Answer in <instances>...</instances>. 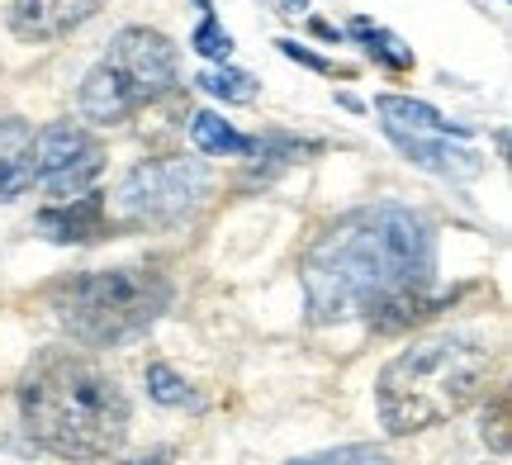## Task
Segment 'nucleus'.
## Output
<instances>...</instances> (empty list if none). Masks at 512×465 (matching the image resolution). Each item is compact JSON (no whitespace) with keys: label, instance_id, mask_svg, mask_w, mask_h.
Listing matches in <instances>:
<instances>
[{"label":"nucleus","instance_id":"f257e3e1","mask_svg":"<svg viewBox=\"0 0 512 465\" xmlns=\"http://www.w3.org/2000/svg\"><path fill=\"white\" fill-rule=\"evenodd\" d=\"M432 271V228L408 205H366L342 214L318 233L299 266L313 323L375 318L380 328H403L422 314H437L427 299Z\"/></svg>","mask_w":512,"mask_h":465},{"label":"nucleus","instance_id":"f03ea898","mask_svg":"<svg viewBox=\"0 0 512 465\" xmlns=\"http://www.w3.org/2000/svg\"><path fill=\"white\" fill-rule=\"evenodd\" d=\"M24 432L62 461H100L124 447L128 394L91 352L48 347L19 380Z\"/></svg>","mask_w":512,"mask_h":465},{"label":"nucleus","instance_id":"7ed1b4c3","mask_svg":"<svg viewBox=\"0 0 512 465\" xmlns=\"http://www.w3.org/2000/svg\"><path fill=\"white\" fill-rule=\"evenodd\" d=\"M489 375H494V347L479 337L446 333L408 347L384 366L380 385H375V409H380L384 432L408 437V432L456 418L489 390Z\"/></svg>","mask_w":512,"mask_h":465},{"label":"nucleus","instance_id":"20e7f679","mask_svg":"<svg viewBox=\"0 0 512 465\" xmlns=\"http://www.w3.org/2000/svg\"><path fill=\"white\" fill-rule=\"evenodd\" d=\"M171 280L157 266H114L62 280L53 290L57 323L81 347H119L143 337L171 309Z\"/></svg>","mask_w":512,"mask_h":465},{"label":"nucleus","instance_id":"39448f33","mask_svg":"<svg viewBox=\"0 0 512 465\" xmlns=\"http://www.w3.org/2000/svg\"><path fill=\"white\" fill-rule=\"evenodd\" d=\"M209 167L195 157H162L133 167L114 190V205L128 224H176L204 200Z\"/></svg>","mask_w":512,"mask_h":465},{"label":"nucleus","instance_id":"423d86ee","mask_svg":"<svg viewBox=\"0 0 512 465\" xmlns=\"http://www.w3.org/2000/svg\"><path fill=\"white\" fill-rule=\"evenodd\" d=\"M105 171V152L91 133L72 124V119H57L48 129L34 133V181L57 200H76L86 195L91 181Z\"/></svg>","mask_w":512,"mask_h":465},{"label":"nucleus","instance_id":"0eeeda50","mask_svg":"<svg viewBox=\"0 0 512 465\" xmlns=\"http://www.w3.org/2000/svg\"><path fill=\"white\" fill-rule=\"evenodd\" d=\"M110 81L128 95V105L138 110L147 100H162L176 86V48L166 43L157 29H119L110 43V53L100 62Z\"/></svg>","mask_w":512,"mask_h":465},{"label":"nucleus","instance_id":"6e6552de","mask_svg":"<svg viewBox=\"0 0 512 465\" xmlns=\"http://www.w3.org/2000/svg\"><path fill=\"white\" fill-rule=\"evenodd\" d=\"M384 133H389V143H394L413 167L437 171L446 181H475V176H484V157H479L475 148L451 143L446 133H403V129H384Z\"/></svg>","mask_w":512,"mask_h":465},{"label":"nucleus","instance_id":"1a4fd4ad","mask_svg":"<svg viewBox=\"0 0 512 465\" xmlns=\"http://www.w3.org/2000/svg\"><path fill=\"white\" fill-rule=\"evenodd\" d=\"M100 10V0H15L10 5V29L24 43H53V38L81 29Z\"/></svg>","mask_w":512,"mask_h":465},{"label":"nucleus","instance_id":"9d476101","mask_svg":"<svg viewBox=\"0 0 512 465\" xmlns=\"http://www.w3.org/2000/svg\"><path fill=\"white\" fill-rule=\"evenodd\" d=\"M34 228L48 242H91L105 233V195H76V200H62V205H48L34 219Z\"/></svg>","mask_w":512,"mask_h":465},{"label":"nucleus","instance_id":"9b49d317","mask_svg":"<svg viewBox=\"0 0 512 465\" xmlns=\"http://www.w3.org/2000/svg\"><path fill=\"white\" fill-rule=\"evenodd\" d=\"M34 186V129L24 119H0V205Z\"/></svg>","mask_w":512,"mask_h":465},{"label":"nucleus","instance_id":"f8f14e48","mask_svg":"<svg viewBox=\"0 0 512 465\" xmlns=\"http://www.w3.org/2000/svg\"><path fill=\"white\" fill-rule=\"evenodd\" d=\"M375 114H380L384 129H403V133H465L460 124H451L441 110L422 105V100H408V95H375Z\"/></svg>","mask_w":512,"mask_h":465},{"label":"nucleus","instance_id":"ddd939ff","mask_svg":"<svg viewBox=\"0 0 512 465\" xmlns=\"http://www.w3.org/2000/svg\"><path fill=\"white\" fill-rule=\"evenodd\" d=\"M190 143L204 152V157H238V152H247V143L252 138H242L223 114H214V110H204V114H195L190 119Z\"/></svg>","mask_w":512,"mask_h":465},{"label":"nucleus","instance_id":"4468645a","mask_svg":"<svg viewBox=\"0 0 512 465\" xmlns=\"http://www.w3.org/2000/svg\"><path fill=\"white\" fill-rule=\"evenodd\" d=\"M351 34L366 38V53L375 57V62H384L389 72H408V67H413V48H403L399 38L389 34V29H380V24H370V19H356V24H351Z\"/></svg>","mask_w":512,"mask_h":465},{"label":"nucleus","instance_id":"2eb2a0df","mask_svg":"<svg viewBox=\"0 0 512 465\" xmlns=\"http://www.w3.org/2000/svg\"><path fill=\"white\" fill-rule=\"evenodd\" d=\"M200 86L214 100H223V105H247V100H256V76L242 72V67H219V72H204Z\"/></svg>","mask_w":512,"mask_h":465},{"label":"nucleus","instance_id":"dca6fc26","mask_svg":"<svg viewBox=\"0 0 512 465\" xmlns=\"http://www.w3.org/2000/svg\"><path fill=\"white\" fill-rule=\"evenodd\" d=\"M147 394H152L157 404H166V409H181V404H190V399H195V394H190V385H185V380L171 371L166 361H152V366H147Z\"/></svg>","mask_w":512,"mask_h":465},{"label":"nucleus","instance_id":"f3484780","mask_svg":"<svg viewBox=\"0 0 512 465\" xmlns=\"http://www.w3.org/2000/svg\"><path fill=\"white\" fill-rule=\"evenodd\" d=\"M290 465H384V451L356 442V447H337V451H313V456H299Z\"/></svg>","mask_w":512,"mask_h":465},{"label":"nucleus","instance_id":"a211bd4d","mask_svg":"<svg viewBox=\"0 0 512 465\" xmlns=\"http://www.w3.org/2000/svg\"><path fill=\"white\" fill-rule=\"evenodd\" d=\"M195 53L214 57V62H223V57L233 53V38H228V29H223L219 19H204L200 29H195Z\"/></svg>","mask_w":512,"mask_h":465},{"label":"nucleus","instance_id":"6ab92c4d","mask_svg":"<svg viewBox=\"0 0 512 465\" xmlns=\"http://www.w3.org/2000/svg\"><path fill=\"white\" fill-rule=\"evenodd\" d=\"M484 437H489V447H494L498 456L508 451V394L494 399V418H484Z\"/></svg>","mask_w":512,"mask_h":465},{"label":"nucleus","instance_id":"aec40b11","mask_svg":"<svg viewBox=\"0 0 512 465\" xmlns=\"http://www.w3.org/2000/svg\"><path fill=\"white\" fill-rule=\"evenodd\" d=\"M280 53H285V57H294V62H304V67H313V72H323V76H332V72H337V67H332L328 57L309 53V48H299V43H290V38H280Z\"/></svg>","mask_w":512,"mask_h":465},{"label":"nucleus","instance_id":"412c9836","mask_svg":"<svg viewBox=\"0 0 512 465\" xmlns=\"http://www.w3.org/2000/svg\"><path fill=\"white\" fill-rule=\"evenodd\" d=\"M124 465H171V451H147L138 461H124Z\"/></svg>","mask_w":512,"mask_h":465},{"label":"nucleus","instance_id":"4be33fe9","mask_svg":"<svg viewBox=\"0 0 512 465\" xmlns=\"http://www.w3.org/2000/svg\"><path fill=\"white\" fill-rule=\"evenodd\" d=\"M313 34H323V38H337V43H342V34H337L332 24H323V19H313Z\"/></svg>","mask_w":512,"mask_h":465}]
</instances>
